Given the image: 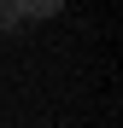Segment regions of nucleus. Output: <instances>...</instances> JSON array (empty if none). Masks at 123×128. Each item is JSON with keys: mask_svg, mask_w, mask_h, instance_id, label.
I'll use <instances>...</instances> for the list:
<instances>
[{"mask_svg": "<svg viewBox=\"0 0 123 128\" xmlns=\"http://www.w3.org/2000/svg\"><path fill=\"white\" fill-rule=\"evenodd\" d=\"M65 12V0H0V29H24V24H47Z\"/></svg>", "mask_w": 123, "mask_h": 128, "instance_id": "obj_1", "label": "nucleus"}]
</instances>
